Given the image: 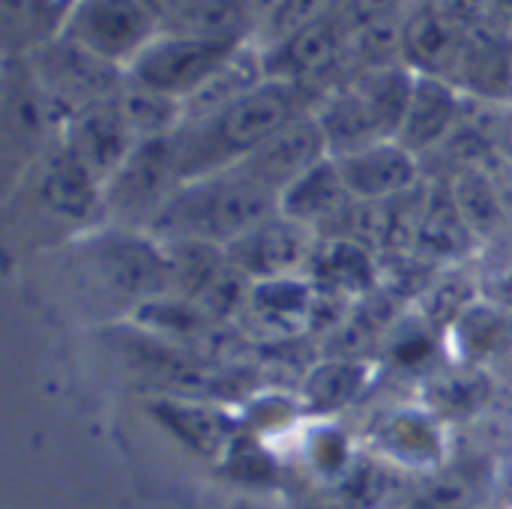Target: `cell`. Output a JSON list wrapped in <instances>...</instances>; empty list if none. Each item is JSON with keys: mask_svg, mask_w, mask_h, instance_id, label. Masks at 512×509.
I'll list each match as a JSON object with an SVG mask.
<instances>
[{"mask_svg": "<svg viewBox=\"0 0 512 509\" xmlns=\"http://www.w3.org/2000/svg\"><path fill=\"white\" fill-rule=\"evenodd\" d=\"M339 0H279L273 6V12L261 21V30L255 36V45L261 51L285 42L288 36L300 33L303 27L327 18L333 9H336Z\"/></svg>", "mask_w": 512, "mask_h": 509, "instance_id": "f1b7e54d", "label": "cell"}, {"mask_svg": "<svg viewBox=\"0 0 512 509\" xmlns=\"http://www.w3.org/2000/svg\"><path fill=\"white\" fill-rule=\"evenodd\" d=\"M78 0H0L3 57H33L66 36Z\"/></svg>", "mask_w": 512, "mask_h": 509, "instance_id": "7402d4cb", "label": "cell"}, {"mask_svg": "<svg viewBox=\"0 0 512 509\" xmlns=\"http://www.w3.org/2000/svg\"><path fill=\"white\" fill-rule=\"evenodd\" d=\"M465 102H468V96L459 90L456 81L417 72L414 93H411V102H408V111H405L396 141H402L420 159L426 153L441 150L459 129V123L465 117Z\"/></svg>", "mask_w": 512, "mask_h": 509, "instance_id": "9a60e30c", "label": "cell"}, {"mask_svg": "<svg viewBox=\"0 0 512 509\" xmlns=\"http://www.w3.org/2000/svg\"><path fill=\"white\" fill-rule=\"evenodd\" d=\"M351 204L354 198L333 156L309 168L279 195V213L312 228L318 237L327 234Z\"/></svg>", "mask_w": 512, "mask_h": 509, "instance_id": "44dd1931", "label": "cell"}, {"mask_svg": "<svg viewBox=\"0 0 512 509\" xmlns=\"http://www.w3.org/2000/svg\"><path fill=\"white\" fill-rule=\"evenodd\" d=\"M159 33L144 0H78L66 27V39L120 69H129Z\"/></svg>", "mask_w": 512, "mask_h": 509, "instance_id": "ba28073f", "label": "cell"}, {"mask_svg": "<svg viewBox=\"0 0 512 509\" xmlns=\"http://www.w3.org/2000/svg\"><path fill=\"white\" fill-rule=\"evenodd\" d=\"M117 105L132 129V135L138 141H150V138H165V135H174L180 126H183V102L165 96V93H156L150 87H141L135 81L126 78V84L117 90Z\"/></svg>", "mask_w": 512, "mask_h": 509, "instance_id": "4316f807", "label": "cell"}, {"mask_svg": "<svg viewBox=\"0 0 512 509\" xmlns=\"http://www.w3.org/2000/svg\"><path fill=\"white\" fill-rule=\"evenodd\" d=\"M240 48L246 45H222V42L162 30L132 60L126 78L186 105Z\"/></svg>", "mask_w": 512, "mask_h": 509, "instance_id": "5b68a950", "label": "cell"}, {"mask_svg": "<svg viewBox=\"0 0 512 509\" xmlns=\"http://www.w3.org/2000/svg\"><path fill=\"white\" fill-rule=\"evenodd\" d=\"M480 240L465 222L453 186L447 177L426 180V198H423V213L417 225V240H414V255L432 267H456L468 264L480 255Z\"/></svg>", "mask_w": 512, "mask_h": 509, "instance_id": "4fadbf2b", "label": "cell"}, {"mask_svg": "<svg viewBox=\"0 0 512 509\" xmlns=\"http://www.w3.org/2000/svg\"><path fill=\"white\" fill-rule=\"evenodd\" d=\"M318 102L321 96L312 87L264 78L225 108L198 120H186L174 132L186 180L243 162L282 126L315 111Z\"/></svg>", "mask_w": 512, "mask_h": 509, "instance_id": "6da1fadb", "label": "cell"}, {"mask_svg": "<svg viewBox=\"0 0 512 509\" xmlns=\"http://www.w3.org/2000/svg\"><path fill=\"white\" fill-rule=\"evenodd\" d=\"M336 162L354 201H390L426 180L420 165L423 159L396 138H384L348 156H336Z\"/></svg>", "mask_w": 512, "mask_h": 509, "instance_id": "7c38bea8", "label": "cell"}, {"mask_svg": "<svg viewBox=\"0 0 512 509\" xmlns=\"http://www.w3.org/2000/svg\"><path fill=\"white\" fill-rule=\"evenodd\" d=\"M471 30L444 6H411L402 27V63L420 75L456 78Z\"/></svg>", "mask_w": 512, "mask_h": 509, "instance_id": "2e32d148", "label": "cell"}, {"mask_svg": "<svg viewBox=\"0 0 512 509\" xmlns=\"http://www.w3.org/2000/svg\"><path fill=\"white\" fill-rule=\"evenodd\" d=\"M276 210L279 195L252 180L243 168L231 165L186 180L153 219L150 234L162 243L195 240L228 249Z\"/></svg>", "mask_w": 512, "mask_h": 509, "instance_id": "7a4b0ae2", "label": "cell"}, {"mask_svg": "<svg viewBox=\"0 0 512 509\" xmlns=\"http://www.w3.org/2000/svg\"><path fill=\"white\" fill-rule=\"evenodd\" d=\"M315 117L324 129L330 156H348L354 150H363L375 141H384L387 132L381 129L372 105L357 90L354 81H345L321 96L315 105Z\"/></svg>", "mask_w": 512, "mask_h": 509, "instance_id": "cb8c5ba5", "label": "cell"}, {"mask_svg": "<svg viewBox=\"0 0 512 509\" xmlns=\"http://www.w3.org/2000/svg\"><path fill=\"white\" fill-rule=\"evenodd\" d=\"M312 309H315V288L306 276L252 282L246 309L237 318V330L255 336L264 345L291 342L309 333Z\"/></svg>", "mask_w": 512, "mask_h": 509, "instance_id": "30bf717a", "label": "cell"}, {"mask_svg": "<svg viewBox=\"0 0 512 509\" xmlns=\"http://www.w3.org/2000/svg\"><path fill=\"white\" fill-rule=\"evenodd\" d=\"M306 279L318 294L357 303L381 288V255L345 237H318Z\"/></svg>", "mask_w": 512, "mask_h": 509, "instance_id": "ffe728a7", "label": "cell"}, {"mask_svg": "<svg viewBox=\"0 0 512 509\" xmlns=\"http://www.w3.org/2000/svg\"><path fill=\"white\" fill-rule=\"evenodd\" d=\"M183 183L177 135L141 141L102 186L108 225L150 231L153 219Z\"/></svg>", "mask_w": 512, "mask_h": 509, "instance_id": "277c9868", "label": "cell"}, {"mask_svg": "<svg viewBox=\"0 0 512 509\" xmlns=\"http://www.w3.org/2000/svg\"><path fill=\"white\" fill-rule=\"evenodd\" d=\"M147 9L153 12V18L159 21L162 30H168L171 24H177L183 15H189L201 0H144Z\"/></svg>", "mask_w": 512, "mask_h": 509, "instance_id": "4dcf8cb0", "label": "cell"}, {"mask_svg": "<svg viewBox=\"0 0 512 509\" xmlns=\"http://www.w3.org/2000/svg\"><path fill=\"white\" fill-rule=\"evenodd\" d=\"M324 159H330V147L315 111H309L270 135L258 150L237 162V168H243L264 189L282 195V189H288L297 177H303Z\"/></svg>", "mask_w": 512, "mask_h": 509, "instance_id": "8fae6325", "label": "cell"}, {"mask_svg": "<svg viewBox=\"0 0 512 509\" xmlns=\"http://www.w3.org/2000/svg\"><path fill=\"white\" fill-rule=\"evenodd\" d=\"M498 462L486 453L447 459L408 495L405 509H486L498 492Z\"/></svg>", "mask_w": 512, "mask_h": 509, "instance_id": "e0dca14e", "label": "cell"}, {"mask_svg": "<svg viewBox=\"0 0 512 509\" xmlns=\"http://www.w3.org/2000/svg\"><path fill=\"white\" fill-rule=\"evenodd\" d=\"M81 261L99 294L129 315L171 294L168 249L150 231L120 225L90 231L81 240Z\"/></svg>", "mask_w": 512, "mask_h": 509, "instance_id": "3957f363", "label": "cell"}, {"mask_svg": "<svg viewBox=\"0 0 512 509\" xmlns=\"http://www.w3.org/2000/svg\"><path fill=\"white\" fill-rule=\"evenodd\" d=\"M156 411L174 426L195 450L213 453L228 444V420L219 408L198 399H162Z\"/></svg>", "mask_w": 512, "mask_h": 509, "instance_id": "83f0119b", "label": "cell"}, {"mask_svg": "<svg viewBox=\"0 0 512 509\" xmlns=\"http://www.w3.org/2000/svg\"><path fill=\"white\" fill-rule=\"evenodd\" d=\"M372 444L381 459L408 471L429 474L447 462L444 420H438L423 402L387 411L372 435Z\"/></svg>", "mask_w": 512, "mask_h": 509, "instance_id": "ac0fdd59", "label": "cell"}, {"mask_svg": "<svg viewBox=\"0 0 512 509\" xmlns=\"http://www.w3.org/2000/svg\"><path fill=\"white\" fill-rule=\"evenodd\" d=\"M495 399V378L489 369L444 363L423 378V405L444 423H468Z\"/></svg>", "mask_w": 512, "mask_h": 509, "instance_id": "603a6c76", "label": "cell"}, {"mask_svg": "<svg viewBox=\"0 0 512 509\" xmlns=\"http://www.w3.org/2000/svg\"><path fill=\"white\" fill-rule=\"evenodd\" d=\"M375 378V363L360 357H318L300 384V402L309 414L327 417L351 408L369 390Z\"/></svg>", "mask_w": 512, "mask_h": 509, "instance_id": "d4e9b609", "label": "cell"}, {"mask_svg": "<svg viewBox=\"0 0 512 509\" xmlns=\"http://www.w3.org/2000/svg\"><path fill=\"white\" fill-rule=\"evenodd\" d=\"M318 234L285 213H273L255 228H249L240 240L228 246L234 267L249 282L285 279V276H306L312 261Z\"/></svg>", "mask_w": 512, "mask_h": 509, "instance_id": "9c48e42d", "label": "cell"}, {"mask_svg": "<svg viewBox=\"0 0 512 509\" xmlns=\"http://www.w3.org/2000/svg\"><path fill=\"white\" fill-rule=\"evenodd\" d=\"M408 12H411V0H339L336 3V15L351 36L375 24L399 21Z\"/></svg>", "mask_w": 512, "mask_h": 509, "instance_id": "f546056e", "label": "cell"}, {"mask_svg": "<svg viewBox=\"0 0 512 509\" xmlns=\"http://www.w3.org/2000/svg\"><path fill=\"white\" fill-rule=\"evenodd\" d=\"M114 96L72 114L60 132V141L102 180V186L126 162V156L141 144L132 135Z\"/></svg>", "mask_w": 512, "mask_h": 509, "instance_id": "5bb4252c", "label": "cell"}, {"mask_svg": "<svg viewBox=\"0 0 512 509\" xmlns=\"http://www.w3.org/2000/svg\"><path fill=\"white\" fill-rule=\"evenodd\" d=\"M249 3H252V9H255V12L261 15V21H264V18L273 12V6H276L279 0H249Z\"/></svg>", "mask_w": 512, "mask_h": 509, "instance_id": "1f68e13d", "label": "cell"}, {"mask_svg": "<svg viewBox=\"0 0 512 509\" xmlns=\"http://www.w3.org/2000/svg\"><path fill=\"white\" fill-rule=\"evenodd\" d=\"M483 297L480 288V276L468 267V264H456V267H441L432 282L426 285V291L420 294V300L414 303V312L420 318H426L438 333L447 336V330L453 327V321Z\"/></svg>", "mask_w": 512, "mask_h": 509, "instance_id": "484cf974", "label": "cell"}, {"mask_svg": "<svg viewBox=\"0 0 512 509\" xmlns=\"http://www.w3.org/2000/svg\"><path fill=\"white\" fill-rule=\"evenodd\" d=\"M24 60L30 63L33 75L39 78L45 96L51 99L63 123L72 114L102 99H111L126 84V69L90 54L66 36Z\"/></svg>", "mask_w": 512, "mask_h": 509, "instance_id": "52a82bcc", "label": "cell"}, {"mask_svg": "<svg viewBox=\"0 0 512 509\" xmlns=\"http://www.w3.org/2000/svg\"><path fill=\"white\" fill-rule=\"evenodd\" d=\"M24 180L36 210L51 222L90 228L96 219H105L102 180L60 138L36 156L24 171Z\"/></svg>", "mask_w": 512, "mask_h": 509, "instance_id": "8992f818", "label": "cell"}, {"mask_svg": "<svg viewBox=\"0 0 512 509\" xmlns=\"http://www.w3.org/2000/svg\"><path fill=\"white\" fill-rule=\"evenodd\" d=\"M447 357L453 363L504 369L512 360V306L480 297L447 330Z\"/></svg>", "mask_w": 512, "mask_h": 509, "instance_id": "d6986e66", "label": "cell"}]
</instances>
